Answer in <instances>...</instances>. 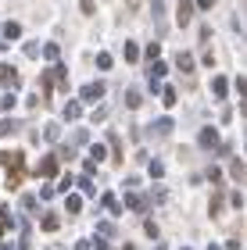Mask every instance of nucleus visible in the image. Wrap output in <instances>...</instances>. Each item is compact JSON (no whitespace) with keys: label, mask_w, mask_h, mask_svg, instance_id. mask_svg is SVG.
Returning a JSON list of instances; mask_svg holds the SVG:
<instances>
[{"label":"nucleus","mask_w":247,"mask_h":250,"mask_svg":"<svg viewBox=\"0 0 247 250\" xmlns=\"http://www.w3.org/2000/svg\"><path fill=\"white\" fill-rule=\"evenodd\" d=\"M4 86H7V89H15V86H18V75H15V68H4Z\"/></svg>","instance_id":"nucleus-2"},{"label":"nucleus","mask_w":247,"mask_h":250,"mask_svg":"<svg viewBox=\"0 0 247 250\" xmlns=\"http://www.w3.org/2000/svg\"><path fill=\"white\" fill-rule=\"evenodd\" d=\"M129 107H140V89H129Z\"/></svg>","instance_id":"nucleus-5"},{"label":"nucleus","mask_w":247,"mask_h":250,"mask_svg":"<svg viewBox=\"0 0 247 250\" xmlns=\"http://www.w3.org/2000/svg\"><path fill=\"white\" fill-rule=\"evenodd\" d=\"M7 225H11V222H7V214H4V211H0V232H4V229H7Z\"/></svg>","instance_id":"nucleus-6"},{"label":"nucleus","mask_w":247,"mask_h":250,"mask_svg":"<svg viewBox=\"0 0 247 250\" xmlns=\"http://www.w3.org/2000/svg\"><path fill=\"white\" fill-rule=\"evenodd\" d=\"M54 168H58V161H54V157H43V165H40V175H54Z\"/></svg>","instance_id":"nucleus-1"},{"label":"nucleus","mask_w":247,"mask_h":250,"mask_svg":"<svg viewBox=\"0 0 247 250\" xmlns=\"http://www.w3.org/2000/svg\"><path fill=\"white\" fill-rule=\"evenodd\" d=\"M176 61H179V68H183V72H190V68H194V58H190V54H179Z\"/></svg>","instance_id":"nucleus-4"},{"label":"nucleus","mask_w":247,"mask_h":250,"mask_svg":"<svg viewBox=\"0 0 247 250\" xmlns=\"http://www.w3.org/2000/svg\"><path fill=\"white\" fill-rule=\"evenodd\" d=\"M211 250H215V247H211Z\"/></svg>","instance_id":"nucleus-9"},{"label":"nucleus","mask_w":247,"mask_h":250,"mask_svg":"<svg viewBox=\"0 0 247 250\" xmlns=\"http://www.w3.org/2000/svg\"><path fill=\"white\" fill-rule=\"evenodd\" d=\"M133 4H136V0H133Z\"/></svg>","instance_id":"nucleus-8"},{"label":"nucleus","mask_w":247,"mask_h":250,"mask_svg":"<svg viewBox=\"0 0 247 250\" xmlns=\"http://www.w3.org/2000/svg\"><path fill=\"white\" fill-rule=\"evenodd\" d=\"M122 250H136V247H122Z\"/></svg>","instance_id":"nucleus-7"},{"label":"nucleus","mask_w":247,"mask_h":250,"mask_svg":"<svg viewBox=\"0 0 247 250\" xmlns=\"http://www.w3.org/2000/svg\"><path fill=\"white\" fill-rule=\"evenodd\" d=\"M186 21H190V4L183 0V4H179V25H186Z\"/></svg>","instance_id":"nucleus-3"}]
</instances>
